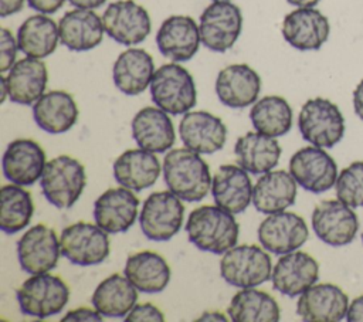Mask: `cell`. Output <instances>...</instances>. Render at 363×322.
I'll list each match as a JSON object with an SVG mask.
<instances>
[{
	"label": "cell",
	"instance_id": "f546056e",
	"mask_svg": "<svg viewBox=\"0 0 363 322\" xmlns=\"http://www.w3.org/2000/svg\"><path fill=\"white\" fill-rule=\"evenodd\" d=\"M9 98L20 105H34L45 94L48 71L40 58L26 57L18 60L6 77Z\"/></svg>",
	"mask_w": 363,
	"mask_h": 322
},
{
	"label": "cell",
	"instance_id": "3957f363",
	"mask_svg": "<svg viewBox=\"0 0 363 322\" xmlns=\"http://www.w3.org/2000/svg\"><path fill=\"white\" fill-rule=\"evenodd\" d=\"M45 200L57 209H69L81 197L86 186L84 165L68 155L47 162L40 179Z\"/></svg>",
	"mask_w": 363,
	"mask_h": 322
},
{
	"label": "cell",
	"instance_id": "836d02e7",
	"mask_svg": "<svg viewBox=\"0 0 363 322\" xmlns=\"http://www.w3.org/2000/svg\"><path fill=\"white\" fill-rule=\"evenodd\" d=\"M136 287L123 275L112 274L92 294V306L106 318H125L138 302Z\"/></svg>",
	"mask_w": 363,
	"mask_h": 322
},
{
	"label": "cell",
	"instance_id": "f6af8a7d",
	"mask_svg": "<svg viewBox=\"0 0 363 322\" xmlns=\"http://www.w3.org/2000/svg\"><path fill=\"white\" fill-rule=\"evenodd\" d=\"M26 0H0V16L4 18L14 13H18Z\"/></svg>",
	"mask_w": 363,
	"mask_h": 322
},
{
	"label": "cell",
	"instance_id": "4316f807",
	"mask_svg": "<svg viewBox=\"0 0 363 322\" xmlns=\"http://www.w3.org/2000/svg\"><path fill=\"white\" fill-rule=\"evenodd\" d=\"M79 111L71 94L61 89L45 92L33 105L34 122L47 133L68 132L78 119Z\"/></svg>",
	"mask_w": 363,
	"mask_h": 322
},
{
	"label": "cell",
	"instance_id": "e575fe53",
	"mask_svg": "<svg viewBox=\"0 0 363 322\" xmlns=\"http://www.w3.org/2000/svg\"><path fill=\"white\" fill-rule=\"evenodd\" d=\"M60 28L47 14L30 16L17 31L18 50L27 57L44 58L51 55L60 43Z\"/></svg>",
	"mask_w": 363,
	"mask_h": 322
},
{
	"label": "cell",
	"instance_id": "484cf974",
	"mask_svg": "<svg viewBox=\"0 0 363 322\" xmlns=\"http://www.w3.org/2000/svg\"><path fill=\"white\" fill-rule=\"evenodd\" d=\"M163 167L153 152L139 149H128L121 153L112 166L113 179L118 184L130 190L142 191L152 187Z\"/></svg>",
	"mask_w": 363,
	"mask_h": 322
},
{
	"label": "cell",
	"instance_id": "e0dca14e",
	"mask_svg": "<svg viewBox=\"0 0 363 322\" xmlns=\"http://www.w3.org/2000/svg\"><path fill=\"white\" fill-rule=\"evenodd\" d=\"M182 143L200 153L213 155L221 150L227 140V126L221 118L207 111H189L179 123Z\"/></svg>",
	"mask_w": 363,
	"mask_h": 322
},
{
	"label": "cell",
	"instance_id": "5bb4252c",
	"mask_svg": "<svg viewBox=\"0 0 363 322\" xmlns=\"http://www.w3.org/2000/svg\"><path fill=\"white\" fill-rule=\"evenodd\" d=\"M105 33L119 44L136 45L149 35L152 21L147 10L133 0L111 3L102 16Z\"/></svg>",
	"mask_w": 363,
	"mask_h": 322
},
{
	"label": "cell",
	"instance_id": "74e56055",
	"mask_svg": "<svg viewBox=\"0 0 363 322\" xmlns=\"http://www.w3.org/2000/svg\"><path fill=\"white\" fill-rule=\"evenodd\" d=\"M23 187L14 183L1 187L0 228L10 235L26 228L34 214L31 193Z\"/></svg>",
	"mask_w": 363,
	"mask_h": 322
},
{
	"label": "cell",
	"instance_id": "f1b7e54d",
	"mask_svg": "<svg viewBox=\"0 0 363 322\" xmlns=\"http://www.w3.org/2000/svg\"><path fill=\"white\" fill-rule=\"evenodd\" d=\"M155 71L153 58L146 50L128 48L113 62L112 79L122 94L133 96L150 85Z\"/></svg>",
	"mask_w": 363,
	"mask_h": 322
},
{
	"label": "cell",
	"instance_id": "7c38bea8",
	"mask_svg": "<svg viewBox=\"0 0 363 322\" xmlns=\"http://www.w3.org/2000/svg\"><path fill=\"white\" fill-rule=\"evenodd\" d=\"M289 173L302 189L323 193L336 184L337 165L323 148L305 146L291 156Z\"/></svg>",
	"mask_w": 363,
	"mask_h": 322
},
{
	"label": "cell",
	"instance_id": "681fc988",
	"mask_svg": "<svg viewBox=\"0 0 363 322\" xmlns=\"http://www.w3.org/2000/svg\"><path fill=\"white\" fill-rule=\"evenodd\" d=\"M286 1L295 7H313L319 3V0H286Z\"/></svg>",
	"mask_w": 363,
	"mask_h": 322
},
{
	"label": "cell",
	"instance_id": "b9f144b4",
	"mask_svg": "<svg viewBox=\"0 0 363 322\" xmlns=\"http://www.w3.org/2000/svg\"><path fill=\"white\" fill-rule=\"evenodd\" d=\"M62 322L67 321H72V322H78V321H91V322H101L102 321V315L94 308H86V306H81V308H75L72 311H69L62 319Z\"/></svg>",
	"mask_w": 363,
	"mask_h": 322
},
{
	"label": "cell",
	"instance_id": "ee69618b",
	"mask_svg": "<svg viewBox=\"0 0 363 322\" xmlns=\"http://www.w3.org/2000/svg\"><path fill=\"white\" fill-rule=\"evenodd\" d=\"M346 321L349 322H363V295L354 298L352 304H349Z\"/></svg>",
	"mask_w": 363,
	"mask_h": 322
},
{
	"label": "cell",
	"instance_id": "44dd1931",
	"mask_svg": "<svg viewBox=\"0 0 363 322\" xmlns=\"http://www.w3.org/2000/svg\"><path fill=\"white\" fill-rule=\"evenodd\" d=\"M347 295L335 284H313L299 295L296 313L306 322H337L346 318Z\"/></svg>",
	"mask_w": 363,
	"mask_h": 322
},
{
	"label": "cell",
	"instance_id": "52a82bcc",
	"mask_svg": "<svg viewBox=\"0 0 363 322\" xmlns=\"http://www.w3.org/2000/svg\"><path fill=\"white\" fill-rule=\"evenodd\" d=\"M302 138L318 148H333L345 135V118L336 104L326 98L308 99L298 115Z\"/></svg>",
	"mask_w": 363,
	"mask_h": 322
},
{
	"label": "cell",
	"instance_id": "7402d4cb",
	"mask_svg": "<svg viewBox=\"0 0 363 322\" xmlns=\"http://www.w3.org/2000/svg\"><path fill=\"white\" fill-rule=\"evenodd\" d=\"M201 38L196 21L189 16H170L159 27L156 44L159 52L173 62H184L199 51Z\"/></svg>",
	"mask_w": 363,
	"mask_h": 322
},
{
	"label": "cell",
	"instance_id": "cb8c5ba5",
	"mask_svg": "<svg viewBox=\"0 0 363 322\" xmlns=\"http://www.w3.org/2000/svg\"><path fill=\"white\" fill-rule=\"evenodd\" d=\"M254 186L248 172L240 165H221L213 176L211 194L216 204L233 214H240L252 203Z\"/></svg>",
	"mask_w": 363,
	"mask_h": 322
},
{
	"label": "cell",
	"instance_id": "ffe728a7",
	"mask_svg": "<svg viewBox=\"0 0 363 322\" xmlns=\"http://www.w3.org/2000/svg\"><path fill=\"white\" fill-rule=\"evenodd\" d=\"M329 33L328 17L313 7H298L282 21V37L301 51L319 50L328 41Z\"/></svg>",
	"mask_w": 363,
	"mask_h": 322
},
{
	"label": "cell",
	"instance_id": "816d5d0a",
	"mask_svg": "<svg viewBox=\"0 0 363 322\" xmlns=\"http://www.w3.org/2000/svg\"><path fill=\"white\" fill-rule=\"evenodd\" d=\"M214 1H225V0H214Z\"/></svg>",
	"mask_w": 363,
	"mask_h": 322
},
{
	"label": "cell",
	"instance_id": "8992f818",
	"mask_svg": "<svg viewBox=\"0 0 363 322\" xmlns=\"http://www.w3.org/2000/svg\"><path fill=\"white\" fill-rule=\"evenodd\" d=\"M272 268L267 250L255 244L234 245L220 260L221 278L237 288H254L267 282Z\"/></svg>",
	"mask_w": 363,
	"mask_h": 322
},
{
	"label": "cell",
	"instance_id": "6da1fadb",
	"mask_svg": "<svg viewBox=\"0 0 363 322\" xmlns=\"http://www.w3.org/2000/svg\"><path fill=\"white\" fill-rule=\"evenodd\" d=\"M162 167L169 190L183 201H200L211 190L213 177L207 162L186 146L169 150Z\"/></svg>",
	"mask_w": 363,
	"mask_h": 322
},
{
	"label": "cell",
	"instance_id": "4dcf8cb0",
	"mask_svg": "<svg viewBox=\"0 0 363 322\" xmlns=\"http://www.w3.org/2000/svg\"><path fill=\"white\" fill-rule=\"evenodd\" d=\"M125 277L143 294H159L170 282L172 271L167 261L155 251H138L126 258Z\"/></svg>",
	"mask_w": 363,
	"mask_h": 322
},
{
	"label": "cell",
	"instance_id": "7a4b0ae2",
	"mask_svg": "<svg viewBox=\"0 0 363 322\" xmlns=\"http://www.w3.org/2000/svg\"><path fill=\"white\" fill-rule=\"evenodd\" d=\"M189 241L201 251L224 254L237 245L240 226L233 213L216 206L194 209L184 226Z\"/></svg>",
	"mask_w": 363,
	"mask_h": 322
},
{
	"label": "cell",
	"instance_id": "277c9868",
	"mask_svg": "<svg viewBox=\"0 0 363 322\" xmlns=\"http://www.w3.org/2000/svg\"><path fill=\"white\" fill-rule=\"evenodd\" d=\"M150 96L156 106L170 115H182L193 109L197 101L191 74L176 62L160 65L150 82Z\"/></svg>",
	"mask_w": 363,
	"mask_h": 322
},
{
	"label": "cell",
	"instance_id": "f907efd6",
	"mask_svg": "<svg viewBox=\"0 0 363 322\" xmlns=\"http://www.w3.org/2000/svg\"><path fill=\"white\" fill-rule=\"evenodd\" d=\"M0 82H1V102H4L6 98L9 96V88H7L6 77H1V78H0Z\"/></svg>",
	"mask_w": 363,
	"mask_h": 322
},
{
	"label": "cell",
	"instance_id": "5b68a950",
	"mask_svg": "<svg viewBox=\"0 0 363 322\" xmlns=\"http://www.w3.org/2000/svg\"><path fill=\"white\" fill-rule=\"evenodd\" d=\"M16 296L23 315L45 319L65 308L69 288L60 277L43 272L27 278L16 291Z\"/></svg>",
	"mask_w": 363,
	"mask_h": 322
},
{
	"label": "cell",
	"instance_id": "bcb514c9",
	"mask_svg": "<svg viewBox=\"0 0 363 322\" xmlns=\"http://www.w3.org/2000/svg\"><path fill=\"white\" fill-rule=\"evenodd\" d=\"M353 108L356 115L363 121V79L356 85L353 91Z\"/></svg>",
	"mask_w": 363,
	"mask_h": 322
},
{
	"label": "cell",
	"instance_id": "ba28073f",
	"mask_svg": "<svg viewBox=\"0 0 363 322\" xmlns=\"http://www.w3.org/2000/svg\"><path fill=\"white\" fill-rule=\"evenodd\" d=\"M183 220V200L170 190L149 194L139 213L140 230L152 241H167L174 237L180 231Z\"/></svg>",
	"mask_w": 363,
	"mask_h": 322
},
{
	"label": "cell",
	"instance_id": "c3c4849f",
	"mask_svg": "<svg viewBox=\"0 0 363 322\" xmlns=\"http://www.w3.org/2000/svg\"><path fill=\"white\" fill-rule=\"evenodd\" d=\"M197 321H227L221 312H204Z\"/></svg>",
	"mask_w": 363,
	"mask_h": 322
},
{
	"label": "cell",
	"instance_id": "f5cc1de1",
	"mask_svg": "<svg viewBox=\"0 0 363 322\" xmlns=\"http://www.w3.org/2000/svg\"><path fill=\"white\" fill-rule=\"evenodd\" d=\"M362 241H363V234H362Z\"/></svg>",
	"mask_w": 363,
	"mask_h": 322
},
{
	"label": "cell",
	"instance_id": "60d3db41",
	"mask_svg": "<svg viewBox=\"0 0 363 322\" xmlns=\"http://www.w3.org/2000/svg\"><path fill=\"white\" fill-rule=\"evenodd\" d=\"M126 322H147V321H156L162 322L164 321L163 312L153 304L150 302H143V304H136L130 312L125 316Z\"/></svg>",
	"mask_w": 363,
	"mask_h": 322
},
{
	"label": "cell",
	"instance_id": "f35d334b",
	"mask_svg": "<svg viewBox=\"0 0 363 322\" xmlns=\"http://www.w3.org/2000/svg\"><path fill=\"white\" fill-rule=\"evenodd\" d=\"M336 197L352 209L363 207V160H357L345 167L337 176Z\"/></svg>",
	"mask_w": 363,
	"mask_h": 322
},
{
	"label": "cell",
	"instance_id": "1f68e13d",
	"mask_svg": "<svg viewBox=\"0 0 363 322\" xmlns=\"http://www.w3.org/2000/svg\"><path fill=\"white\" fill-rule=\"evenodd\" d=\"M296 180L286 170H269L257 180L252 204L262 214L286 210L296 199Z\"/></svg>",
	"mask_w": 363,
	"mask_h": 322
},
{
	"label": "cell",
	"instance_id": "ab89813d",
	"mask_svg": "<svg viewBox=\"0 0 363 322\" xmlns=\"http://www.w3.org/2000/svg\"><path fill=\"white\" fill-rule=\"evenodd\" d=\"M18 44L7 28L0 30V71L4 74L16 64Z\"/></svg>",
	"mask_w": 363,
	"mask_h": 322
},
{
	"label": "cell",
	"instance_id": "83f0119b",
	"mask_svg": "<svg viewBox=\"0 0 363 322\" xmlns=\"http://www.w3.org/2000/svg\"><path fill=\"white\" fill-rule=\"evenodd\" d=\"M60 40L71 51H88L102 43L105 27L102 18L89 9L67 11L58 23Z\"/></svg>",
	"mask_w": 363,
	"mask_h": 322
},
{
	"label": "cell",
	"instance_id": "d4e9b609",
	"mask_svg": "<svg viewBox=\"0 0 363 322\" xmlns=\"http://www.w3.org/2000/svg\"><path fill=\"white\" fill-rule=\"evenodd\" d=\"M136 145L153 153H164L176 140L174 126L166 111L159 106H145L136 112L130 123Z\"/></svg>",
	"mask_w": 363,
	"mask_h": 322
},
{
	"label": "cell",
	"instance_id": "8fae6325",
	"mask_svg": "<svg viewBox=\"0 0 363 322\" xmlns=\"http://www.w3.org/2000/svg\"><path fill=\"white\" fill-rule=\"evenodd\" d=\"M312 228L316 237L330 247L350 244L359 231V218L343 201L322 200L312 211Z\"/></svg>",
	"mask_w": 363,
	"mask_h": 322
},
{
	"label": "cell",
	"instance_id": "d6986e66",
	"mask_svg": "<svg viewBox=\"0 0 363 322\" xmlns=\"http://www.w3.org/2000/svg\"><path fill=\"white\" fill-rule=\"evenodd\" d=\"M45 152L33 139H16L3 153L1 167L4 177L18 186H31L41 179L45 169Z\"/></svg>",
	"mask_w": 363,
	"mask_h": 322
},
{
	"label": "cell",
	"instance_id": "2e32d148",
	"mask_svg": "<svg viewBox=\"0 0 363 322\" xmlns=\"http://www.w3.org/2000/svg\"><path fill=\"white\" fill-rule=\"evenodd\" d=\"M139 216V199L128 187L105 190L94 203V220L108 234L128 231Z\"/></svg>",
	"mask_w": 363,
	"mask_h": 322
},
{
	"label": "cell",
	"instance_id": "7dc6e473",
	"mask_svg": "<svg viewBox=\"0 0 363 322\" xmlns=\"http://www.w3.org/2000/svg\"><path fill=\"white\" fill-rule=\"evenodd\" d=\"M74 7L77 9H89V10H94V9H98L101 7L106 0H68Z\"/></svg>",
	"mask_w": 363,
	"mask_h": 322
},
{
	"label": "cell",
	"instance_id": "d590c367",
	"mask_svg": "<svg viewBox=\"0 0 363 322\" xmlns=\"http://www.w3.org/2000/svg\"><path fill=\"white\" fill-rule=\"evenodd\" d=\"M227 313L234 322H277L281 318L275 298L255 287L241 288L231 298Z\"/></svg>",
	"mask_w": 363,
	"mask_h": 322
},
{
	"label": "cell",
	"instance_id": "9c48e42d",
	"mask_svg": "<svg viewBox=\"0 0 363 322\" xmlns=\"http://www.w3.org/2000/svg\"><path fill=\"white\" fill-rule=\"evenodd\" d=\"M60 243L62 257L81 267L104 262L111 251L108 233L96 223L78 221L69 224L61 231Z\"/></svg>",
	"mask_w": 363,
	"mask_h": 322
},
{
	"label": "cell",
	"instance_id": "30bf717a",
	"mask_svg": "<svg viewBox=\"0 0 363 322\" xmlns=\"http://www.w3.org/2000/svg\"><path fill=\"white\" fill-rule=\"evenodd\" d=\"M242 28V14L238 6L225 1H213L200 16V38L206 48L225 52L238 40Z\"/></svg>",
	"mask_w": 363,
	"mask_h": 322
},
{
	"label": "cell",
	"instance_id": "ac0fdd59",
	"mask_svg": "<svg viewBox=\"0 0 363 322\" xmlns=\"http://www.w3.org/2000/svg\"><path fill=\"white\" fill-rule=\"evenodd\" d=\"M319 278L318 261L303 251L282 254L272 268V288L286 296H298L316 284Z\"/></svg>",
	"mask_w": 363,
	"mask_h": 322
},
{
	"label": "cell",
	"instance_id": "4fadbf2b",
	"mask_svg": "<svg viewBox=\"0 0 363 322\" xmlns=\"http://www.w3.org/2000/svg\"><path fill=\"white\" fill-rule=\"evenodd\" d=\"M61 243L57 233L40 223L30 227L17 241V258L24 272L34 275L50 272L58 264Z\"/></svg>",
	"mask_w": 363,
	"mask_h": 322
},
{
	"label": "cell",
	"instance_id": "9a60e30c",
	"mask_svg": "<svg viewBox=\"0 0 363 322\" xmlns=\"http://www.w3.org/2000/svg\"><path fill=\"white\" fill-rule=\"evenodd\" d=\"M257 235L262 248L282 255L302 247L308 240L309 230L301 216L284 210L268 214L258 226Z\"/></svg>",
	"mask_w": 363,
	"mask_h": 322
},
{
	"label": "cell",
	"instance_id": "8d00e7d4",
	"mask_svg": "<svg viewBox=\"0 0 363 322\" xmlns=\"http://www.w3.org/2000/svg\"><path fill=\"white\" fill-rule=\"evenodd\" d=\"M250 121L257 132L278 138L292 128V108L278 95H267L257 99L250 111Z\"/></svg>",
	"mask_w": 363,
	"mask_h": 322
},
{
	"label": "cell",
	"instance_id": "d6a6232c",
	"mask_svg": "<svg viewBox=\"0 0 363 322\" xmlns=\"http://www.w3.org/2000/svg\"><path fill=\"white\" fill-rule=\"evenodd\" d=\"M281 152L278 140L261 132H247L234 145L237 165L251 174H264L272 170L279 162Z\"/></svg>",
	"mask_w": 363,
	"mask_h": 322
},
{
	"label": "cell",
	"instance_id": "603a6c76",
	"mask_svg": "<svg viewBox=\"0 0 363 322\" xmlns=\"http://www.w3.org/2000/svg\"><path fill=\"white\" fill-rule=\"evenodd\" d=\"M261 78L247 64H231L223 68L216 79V95L218 101L234 109L250 106L258 99Z\"/></svg>",
	"mask_w": 363,
	"mask_h": 322
},
{
	"label": "cell",
	"instance_id": "7bdbcfd3",
	"mask_svg": "<svg viewBox=\"0 0 363 322\" xmlns=\"http://www.w3.org/2000/svg\"><path fill=\"white\" fill-rule=\"evenodd\" d=\"M27 3L35 11L43 14H52L64 6L65 0H27Z\"/></svg>",
	"mask_w": 363,
	"mask_h": 322
}]
</instances>
